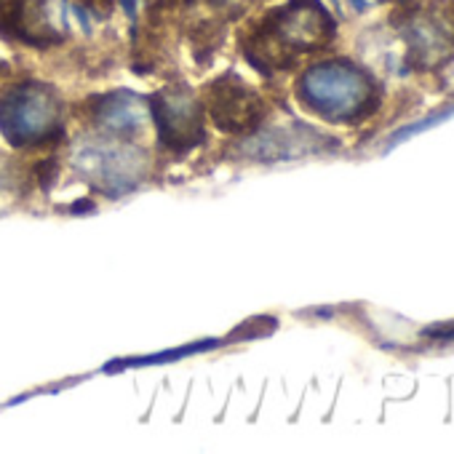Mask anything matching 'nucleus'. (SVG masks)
<instances>
[{
	"mask_svg": "<svg viewBox=\"0 0 454 454\" xmlns=\"http://www.w3.org/2000/svg\"><path fill=\"white\" fill-rule=\"evenodd\" d=\"M300 97L318 115L340 123H350L374 107L369 78L348 62H324L313 67L300 83Z\"/></svg>",
	"mask_w": 454,
	"mask_h": 454,
	"instance_id": "obj_1",
	"label": "nucleus"
},
{
	"mask_svg": "<svg viewBox=\"0 0 454 454\" xmlns=\"http://www.w3.org/2000/svg\"><path fill=\"white\" fill-rule=\"evenodd\" d=\"M0 131L17 147L43 145L62 131L59 102L41 83L17 86L0 99Z\"/></svg>",
	"mask_w": 454,
	"mask_h": 454,
	"instance_id": "obj_2",
	"label": "nucleus"
},
{
	"mask_svg": "<svg viewBox=\"0 0 454 454\" xmlns=\"http://www.w3.org/2000/svg\"><path fill=\"white\" fill-rule=\"evenodd\" d=\"M153 118L158 126V139L171 150H190L203 139L200 107L184 89H168L153 99Z\"/></svg>",
	"mask_w": 454,
	"mask_h": 454,
	"instance_id": "obj_3",
	"label": "nucleus"
},
{
	"mask_svg": "<svg viewBox=\"0 0 454 454\" xmlns=\"http://www.w3.org/2000/svg\"><path fill=\"white\" fill-rule=\"evenodd\" d=\"M208 105H211L214 123L222 131H247L257 123V118L262 113L260 97L247 83H241L231 75L211 86Z\"/></svg>",
	"mask_w": 454,
	"mask_h": 454,
	"instance_id": "obj_4",
	"label": "nucleus"
},
{
	"mask_svg": "<svg viewBox=\"0 0 454 454\" xmlns=\"http://www.w3.org/2000/svg\"><path fill=\"white\" fill-rule=\"evenodd\" d=\"M142 121H145V110H142L139 97L134 94L105 97L97 107V123H102L107 131H115V134H129L139 129Z\"/></svg>",
	"mask_w": 454,
	"mask_h": 454,
	"instance_id": "obj_5",
	"label": "nucleus"
},
{
	"mask_svg": "<svg viewBox=\"0 0 454 454\" xmlns=\"http://www.w3.org/2000/svg\"><path fill=\"white\" fill-rule=\"evenodd\" d=\"M430 332H438L435 337H454V324H449V326H435V329H430Z\"/></svg>",
	"mask_w": 454,
	"mask_h": 454,
	"instance_id": "obj_6",
	"label": "nucleus"
}]
</instances>
